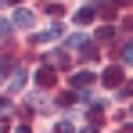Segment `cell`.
Segmentation results:
<instances>
[{"label":"cell","instance_id":"1","mask_svg":"<svg viewBox=\"0 0 133 133\" xmlns=\"http://www.w3.org/2000/svg\"><path fill=\"white\" fill-rule=\"evenodd\" d=\"M65 47H68V50H76V54H83V58H94V54H97V47L90 43L87 32H72V36L65 40Z\"/></svg>","mask_w":133,"mask_h":133},{"label":"cell","instance_id":"2","mask_svg":"<svg viewBox=\"0 0 133 133\" xmlns=\"http://www.w3.org/2000/svg\"><path fill=\"white\" fill-rule=\"evenodd\" d=\"M36 25V15L32 11H25V7H15L11 11V29H32Z\"/></svg>","mask_w":133,"mask_h":133},{"label":"cell","instance_id":"3","mask_svg":"<svg viewBox=\"0 0 133 133\" xmlns=\"http://www.w3.org/2000/svg\"><path fill=\"white\" fill-rule=\"evenodd\" d=\"M101 83H104V87H122V68H108V72L101 76Z\"/></svg>","mask_w":133,"mask_h":133},{"label":"cell","instance_id":"4","mask_svg":"<svg viewBox=\"0 0 133 133\" xmlns=\"http://www.w3.org/2000/svg\"><path fill=\"white\" fill-rule=\"evenodd\" d=\"M94 15H97V7H94V4H87V7H79V11H76V22L87 25V22H94Z\"/></svg>","mask_w":133,"mask_h":133},{"label":"cell","instance_id":"5","mask_svg":"<svg viewBox=\"0 0 133 133\" xmlns=\"http://www.w3.org/2000/svg\"><path fill=\"white\" fill-rule=\"evenodd\" d=\"M58 36H61V25H47L43 32H40V43H54Z\"/></svg>","mask_w":133,"mask_h":133},{"label":"cell","instance_id":"6","mask_svg":"<svg viewBox=\"0 0 133 133\" xmlns=\"http://www.w3.org/2000/svg\"><path fill=\"white\" fill-rule=\"evenodd\" d=\"M47 61H50V65H58V68H65V65H68V58L61 54V50H50V54H47Z\"/></svg>","mask_w":133,"mask_h":133},{"label":"cell","instance_id":"7","mask_svg":"<svg viewBox=\"0 0 133 133\" xmlns=\"http://www.w3.org/2000/svg\"><path fill=\"white\" fill-rule=\"evenodd\" d=\"M36 83H40V87H50V83H54V72H50V68H40V72H36Z\"/></svg>","mask_w":133,"mask_h":133},{"label":"cell","instance_id":"8","mask_svg":"<svg viewBox=\"0 0 133 133\" xmlns=\"http://www.w3.org/2000/svg\"><path fill=\"white\" fill-rule=\"evenodd\" d=\"M72 83H76L79 90H87L90 83H94V76H90V72H79V76H72Z\"/></svg>","mask_w":133,"mask_h":133},{"label":"cell","instance_id":"9","mask_svg":"<svg viewBox=\"0 0 133 133\" xmlns=\"http://www.w3.org/2000/svg\"><path fill=\"white\" fill-rule=\"evenodd\" d=\"M25 79H29V76H25L22 68H18V72L11 76V90H22V87H25Z\"/></svg>","mask_w":133,"mask_h":133},{"label":"cell","instance_id":"10","mask_svg":"<svg viewBox=\"0 0 133 133\" xmlns=\"http://www.w3.org/2000/svg\"><path fill=\"white\" fill-rule=\"evenodd\" d=\"M111 36H115V29H111V25H101V32H97V40H101V43H111Z\"/></svg>","mask_w":133,"mask_h":133},{"label":"cell","instance_id":"11","mask_svg":"<svg viewBox=\"0 0 133 133\" xmlns=\"http://www.w3.org/2000/svg\"><path fill=\"white\" fill-rule=\"evenodd\" d=\"M7 36H11V22H4V18H0V40H7Z\"/></svg>","mask_w":133,"mask_h":133},{"label":"cell","instance_id":"12","mask_svg":"<svg viewBox=\"0 0 133 133\" xmlns=\"http://www.w3.org/2000/svg\"><path fill=\"white\" fill-rule=\"evenodd\" d=\"M58 133H76V126L72 122H58Z\"/></svg>","mask_w":133,"mask_h":133},{"label":"cell","instance_id":"13","mask_svg":"<svg viewBox=\"0 0 133 133\" xmlns=\"http://www.w3.org/2000/svg\"><path fill=\"white\" fill-rule=\"evenodd\" d=\"M18 133H29V126H18Z\"/></svg>","mask_w":133,"mask_h":133}]
</instances>
